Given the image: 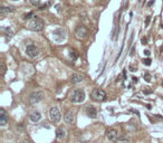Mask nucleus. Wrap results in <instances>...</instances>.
<instances>
[{
	"instance_id": "obj_10",
	"label": "nucleus",
	"mask_w": 163,
	"mask_h": 143,
	"mask_svg": "<svg viewBox=\"0 0 163 143\" xmlns=\"http://www.w3.org/2000/svg\"><path fill=\"white\" fill-rule=\"evenodd\" d=\"M86 114L87 116H89L91 119H95L96 116H97V111H96V108L94 106H87L86 107Z\"/></svg>"
},
{
	"instance_id": "obj_23",
	"label": "nucleus",
	"mask_w": 163,
	"mask_h": 143,
	"mask_svg": "<svg viewBox=\"0 0 163 143\" xmlns=\"http://www.w3.org/2000/svg\"><path fill=\"white\" fill-rule=\"evenodd\" d=\"M149 21H150V17H148V18H146V25L149 24Z\"/></svg>"
},
{
	"instance_id": "obj_5",
	"label": "nucleus",
	"mask_w": 163,
	"mask_h": 143,
	"mask_svg": "<svg viewBox=\"0 0 163 143\" xmlns=\"http://www.w3.org/2000/svg\"><path fill=\"white\" fill-rule=\"evenodd\" d=\"M26 54L29 57H31V58L38 57L39 54H40V49L37 47V46H35V45H29V46H27V48H26Z\"/></svg>"
},
{
	"instance_id": "obj_26",
	"label": "nucleus",
	"mask_w": 163,
	"mask_h": 143,
	"mask_svg": "<svg viewBox=\"0 0 163 143\" xmlns=\"http://www.w3.org/2000/svg\"><path fill=\"white\" fill-rule=\"evenodd\" d=\"M24 143H29V142H28V141H25V142H24Z\"/></svg>"
},
{
	"instance_id": "obj_7",
	"label": "nucleus",
	"mask_w": 163,
	"mask_h": 143,
	"mask_svg": "<svg viewBox=\"0 0 163 143\" xmlns=\"http://www.w3.org/2000/svg\"><path fill=\"white\" fill-rule=\"evenodd\" d=\"M106 138H107L110 141H112V142L116 141V140H117V138H119L117 131H116V130H114V129H110V130H108V131L106 132Z\"/></svg>"
},
{
	"instance_id": "obj_16",
	"label": "nucleus",
	"mask_w": 163,
	"mask_h": 143,
	"mask_svg": "<svg viewBox=\"0 0 163 143\" xmlns=\"http://www.w3.org/2000/svg\"><path fill=\"white\" fill-rule=\"evenodd\" d=\"M29 1H30V3H31V5L32 6H34V7H38L39 5H40V0H29Z\"/></svg>"
},
{
	"instance_id": "obj_19",
	"label": "nucleus",
	"mask_w": 163,
	"mask_h": 143,
	"mask_svg": "<svg viewBox=\"0 0 163 143\" xmlns=\"http://www.w3.org/2000/svg\"><path fill=\"white\" fill-rule=\"evenodd\" d=\"M70 57H72V58H73V59H75V58H76V57H77V55H76V53H75V52H74V50H73V52H70Z\"/></svg>"
},
{
	"instance_id": "obj_27",
	"label": "nucleus",
	"mask_w": 163,
	"mask_h": 143,
	"mask_svg": "<svg viewBox=\"0 0 163 143\" xmlns=\"http://www.w3.org/2000/svg\"><path fill=\"white\" fill-rule=\"evenodd\" d=\"M11 1H17V0H11Z\"/></svg>"
},
{
	"instance_id": "obj_2",
	"label": "nucleus",
	"mask_w": 163,
	"mask_h": 143,
	"mask_svg": "<svg viewBox=\"0 0 163 143\" xmlns=\"http://www.w3.org/2000/svg\"><path fill=\"white\" fill-rule=\"evenodd\" d=\"M28 28L34 31H40L44 28V21L39 17H32V19L28 24Z\"/></svg>"
},
{
	"instance_id": "obj_20",
	"label": "nucleus",
	"mask_w": 163,
	"mask_h": 143,
	"mask_svg": "<svg viewBox=\"0 0 163 143\" xmlns=\"http://www.w3.org/2000/svg\"><path fill=\"white\" fill-rule=\"evenodd\" d=\"M29 17H32V12H29L28 15H25L24 16V19H30Z\"/></svg>"
},
{
	"instance_id": "obj_15",
	"label": "nucleus",
	"mask_w": 163,
	"mask_h": 143,
	"mask_svg": "<svg viewBox=\"0 0 163 143\" xmlns=\"http://www.w3.org/2000/svg\"><path fill=\"white\" fill-rule=\"evenodd\" d=\"M14 8L12 7H2L1 8V14H7V12H12Z\"/></svg>"
},
{
	"instance_id": "obj_3",
	"label": "nucleus",
	"mask_w": 163,
	"mask_h": 143,
	"mask_svg": "<svg viewBox=\"0 0 163 143\" xmlns=\"http://www.w3.org/2000/svg\"><path fill=\"white\" fill-rule=\"evenodd\" d=\"M92 98L94 101H97V102H103L106 98V93L103 90H99V88H96L92 92Z\"/></svg>"
},
{
	"instance_id": "obj_22",
	"label": "nucleus",
	"mask_w": 163,
	"mask_h": 143,
	"mask_svg": "<svg viewBox=\"0 0 163 143\" xmlns=\"http://www.w3.org/2000/svg\"><path fill=\"white\" fill-rule=\"evenodd\" d=\"M144 54H145L146 56H149V55H150V52H149V50H145V52H144Z\"/></svg>"
},
{
	"instance_id": "obj_17",
	"label": "nucleus",
	"mask_w": 163,
	"mask_h": 143,
	"mask_svg": "<svg viewBox=\"0 0 163 143\" xmlns=\"http://www.w3.org/2000/svg\"><path fill=\"white\" fill-rule=\"evenodd\" d=\"M0 66H1V75H5V73H6V66H5V64L1 63Z\"/></svg>"
},
{
	"instance_id": "obj_1",
	"label": "nucleus",
	"mask_w": 163,
	"mask_h": 143,
	"mask_svg": "<svg viewBox=\"0 0 163 143\" xmlns=\"http://www.w3.org/2000/svg\"><path fill=\"white\" fill-rule=\"evenodd\" d=\"M85 92L84 90H81V88H77V90H74L72 93H70L69 100L72 101L73 103H82L85 101Z\"/></svg>"
},
{
	"instance_id": "obj_28",
	"label": "nucleus",
	"mask_w": 163,
	"mask_h": 143,
	"mask_svg": "<svg viewBox=\"0 0 163 143\" xmlns=\"http://www.w3.org/2000/svg\"><path fill=\"white\" fill-rule=\"evenodd\" d=\"M162 26H163V24H162Z\"/></svg>"
},
{
	"instance_id": "obj_24",
	"label": "nucleus",
	"mask_w": 163,
	"mask_h": 143,
	"mask_svg": "<svg viewBox=\"0 0 163 143\" xmlns=\"http://www.w3.org/2000/svg\"><path fill=\"white\" fill-rule=\"evenodd\" d=\"M142 43L145 44V43H146V39H145V38H142Z\"/></svg>"
},
{
	"instance_id": "obj_18",
	"label": "nucleus",
	"mask_w": 163,
	"mask_h": 143,
	"mask_svg": "<svg viewBox=\"0 0 163 143\" xmlns=\"http://www.w3.org/2000/svg\"><path fill=\"white\" fill-rule=\"evenodd\" d=\"M151 62H152V60L150 59V58H146V59H144V60H143V63H144V64H145L146 66H149L150 64H151Z\"/></svg>"
},
{
	"instance_id": "obj_6",
	"label": "nucleus",
	"mask_w": 163,
	"mask_h": 143,
	"mask_svg": "<svg viewBox=\"0 0 163 143\" xmlns=\"http://www.w3.org/2000/svg\"><path fill=\"white\" fill-rule=\"evenodd\" d=\"M44 98V94L41 93L39 91H36V92H32L29 96V101H30V103L32 104H36V103H39L41 100Z\"/></svg>"
},
{
	"instance_id": "obj_14",
	"label": "nucleus",
	"mask_w": 163,
	"mask_h": 143,
	"mask_svg": "<svg viewBox=\"0 0 163 143\" xmlns=\"http://www.w3.org/2000/svg\"><path fill=\"white\" fill-rule=\"evenodd\" d=\"M29 117H30V120L32 122H38L41 119V114H40L39 112H34V113H31Z\"/></svg>"
},
{
	"instance_id": "obj_21",
	"label": "nucleus",
	"mask_w": 163,
	"mask_h": 143,
	"mask_svg": "<svg viewBox=\"0 0 163 143\" xmlns=\"http://www.w3.org/2000/svg\"><path fill=\"white\" fill-rule=\"evenodd\" d=\"M144 76H145V79H146V81H148V82H150V81H151V77H150V74H149V73H145V75H144Z\"/></svg>"
},
{
	"instance_id": "obj_25",
	"label": "nucleus",
	"mask_w": 163,
	"mask_h": 143,
	"mask_svg": "<svg viewBox=\"0 0 163 143\" xmlns=\"http://www.w3.org/2000/svg\"><path fill=\"white\" fill-rule=\"evenodd\" d=\"M153 3H154V1H153V0H152V1H151V2H149V6H151V5H153Z\"/></svg>"
},
{
	"instance_id": "obj_13",
	"label": "nucleus",
	"mask_w": 163,
	"mask_h": 143,
	"mask_svg": "<svg viewBox=\"0 0 163 143\" xmlns=\"http://www.w3.org/2000/svg\"><path fill=\"white\" fill-rule=\"evenodd\" d=\"M56 136H57L58 140H63V139L66 136V131H65V129L58 128L57 131H56Z\"/></svg>"
},
{
	"instance_id": "obj_11",
	"label": "nucleus",
	"mask_w": 163,
	"mask_h": 143,
	"mask_svg": "<svg viewBox=\"0 0 163 143\" xmlns=\"http://www.w3.org/2000/svg\"><path fill=\"white\" fill-rule=\"evenodd\" d=\"M64 120H65L66 123L72 124L73 122H74V112H73V111H67V112L65 113Z\"/></svg>"
},
{
	"instance_id": "obj_4",
	"label": "nucleus",
	"mask_w": 163,
	"mask_h": 143,
	"mask_svg": "<svg viewBox=\"0 0 163 143\" xmlns=\"http://www.w3.org/2000/svg\"><path fill=\"white\" fill-rule=\"evenodd\" d=\"M49 117H50V121L53 122V123H58L61 119V114H60L59 110L55 106L52 107L50 111H49Z\"/></svg>"
},
{
	"instance_id": "obj_9",
	"label": "nucleus",
	"mask_w": 163,
	"mask_h": 143,
	"mask_svg": "<svg viewBox=\"0 0 163 143\" xmlns=\"http://www.w3.org/2000/svg\"><path fill=\"white\" fill-rule=\"evenodd\" d=\"M76 36L78 38H84L87 36V29L84 26H78L76 28Z\"/></svg>"
},
{
	"instance_id": "obj_8",
	"label": "nucleus",
	"mask_w": 163,
	"mask_h": 143,
	"mask_svg": "<svg viewBox=\"0 0 163 143\" xmlns=\"http://www.w3.org/2000/svg\"><path fill=\"white\" fill-rule=\"evenodd\" d=\"M7 123H8L7 113L3 108H0V125H1V126H6Z\"/></svg>"
},
{
	"instance_id": "obj_29",
	"label": "nucleus",
	"mask_w": 163,
	"mask_h": 143,
	"mask_svg": "<svg viewBox=\"0 0 163 143\" xmlns=\"http://www.w3.org/2000/svg\"><path fill=\"white\" fill-rule=\"evenodd\" d=\"M123 143H125V142H123Z\"/></svg>"
},
{
	"instance_id": "obj_12",
	"label": "nucleus",
	"mask_w": 163,
	"mask_h": 143,
	"mask_svg": "<svg viewBox=\"0 0 163 143\" xmlns=\"http://www.w3.org/2000/svg\"><path fill=\"white\" fill-rule=\"evenodd\" d=\"M83 79H84V75L82 74H74L72 75V77H70V81H72L73 84H78L83 82Z\"/></svg>"
}]
</instances>
